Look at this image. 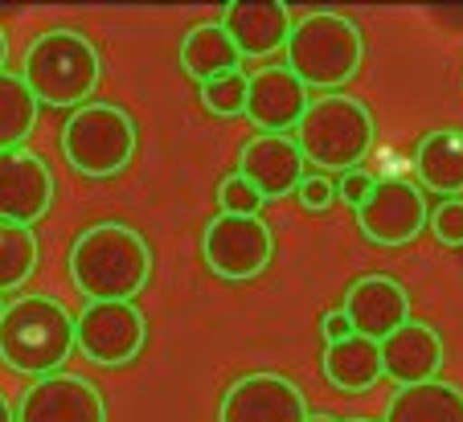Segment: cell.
<instances>
[{
  "instance_id": "cell-28",
  "label": "cell",
  "mask_w": 463,
  "mask_h": 422,
  "mask_svg": "<svg viewBox=\"0 0 463 422\" xmlns=\"http://www.w3.org/2000/svg\"><path fill=\"white\" fill-rule=\"evenodd\" d=\"M333 202H336V181H328V176H304V185H299V205H304L307 213H324Z\"/></svg>"
},
{
  "instance_id": "cell-7",
  "label": "cell",
  "mask_w": 463,
  "mask_h": 422,
  "mask_svg": "<svg viewBox=\"0 0 463 422\" xmlns=\"http://www.w3.org/2000/svg\"><path fill=\"white\" fill-rule=\"evenodd\" d=\"M275 255V234L267 218H234V213H218L202 234V258L218 279L246 283L259 279Z\"/></svg>"
},
{
  "instance_id": "cell-15",
  "label": "cell",
  "mask_w": 463,
  "mask_h": 422,
  "mask_svg": "<svg viewBox=\"0 0 463 422\" xmlns=\"http://www.w3.org/2000/svg\"><path fill=\"white\" fill-rule=\"evenodd\" d=\"M238 176H246L267 202L299 193L304 185V152L296 136H250L238 148Z\"/></svg>"
},
{
  "instance_id": "cell-17",
  "label": "cell",
  "mask_w": 463,
  "mask_h": 422,
  "mask_svg": "<svg viewBox=\"0 0 463 422\" xmlns=\"http://www.w3.org/2000/svg\"><path fill=\"white\" fill-rule=\"evenodd\" d=\"M443 336L435 333L422 320H411L402 324L390 341H382V365L385 378L398 389L406 386H427V381H439V370H443Z\"/></svg>"
},
{
  "instance_id": "cell-10",
  "label": "cell",
  "mask_w": 463,
  "mask_h": 422,
  "mask_svg": "<svg viewBox=\"0 0 463 422\" xmlns=\"http://www.w3.org/2000/svg\"><path fill=\"white\" fill-rule=\"evenodd\" d=\"M304 389L283 373H246L230 381L218 406V422H307Z\"/></svg>"
},
{
  "instance_id": "cell-24",
  "label": "cell",
  "mask_w": 463,
  "mask_h": 422,
  "mask_svg": "<svg viewBox=\"0 0 463 422\" xmlns=\"http://www.w3.org/2000/svg\"><path fill=\"white\" fill-rule=\"evenodd\" d=\"M246 95H250V79L242 70L222 74V79L202 87V107L218 119H234V115H246Z\"/></svg>"
},
{
  "instance_id": "cell-26",
  "label": "cell",
  "mask_w": 463,
  "mask_h": 422,
  "mask_svg": "<svg viewBox=\"0 0 463 422\" xmlns=\"http://www.w3.org/2000/svg\"><path fill=\"white\" fill-rule=\"evenodd\" d=\"M430 234H435L443 247H463V197L439 202L435 210H430Z\"/></svg>"
},
{
  "instance_id": "cell-3",
  "label": "cell",
  "mask_w": 463,
  "mask_h": 422,
  "mask_svg": "<svg viewBox=\"0 0 463 422\" xmlns=\"http://www.w3.org/2000/svg\"><path fill=\"white\" fill-rule=\"evenodd\" d=\"M365 62V33L353 17L333 9H312L296 21L288 42V70L307 90L341 95L345 82L357 79Z\"/></svg>"
},
{
  "instance_id": "cell-30",
  "label": "cell",
  "mask_w": 463,
  "mask_h": 422,
  "mask_svg": "<svg viewBox=\"0 0 463 422\" xmlns=\"http://www.w3.org/2000/svg\"><path fill=\"white\" fill-rule=\"evenodd\" d=\"M0 422H17V410L9 406V398L0 394Z\"/></svg>"
},
{
  "instance_id": "cell-11",
  "label": "cell",
  "mask_w": 463,
  "mask_h": 422,
  "mask_svg": "<svg viewBox=\"0 0 463 422\" xmlns=\"http://www.w3.org/2000/svg\"><path fill=\"white\" fill-rule=\"evenodd\" d=\"M17 422H107V402L90 378L61 370L21 394Z\"/></svg>"
},
{
  "instance_id": "cell-1",
  "label": "cell",
  "mask_w": 463,
  "mask_h": 422,
  "mask_svg": "<svg viewBox=\"0 0 463 422\" xmlns=\"http://www.w3.org/2000/svg\"><path fill=\"white\" fill-rule=\"evenodd\" d=\"M71 279L87 304H136L152 279L148 238L128 221H95L74 238Z\"/></svg>"
},
{
  "instance_id": "cell-19",
  "label": "cell",
  "mask_w": 463,
  "mask_h": 422,
  "mask_svg": "<svg viewBox=\"0 0 463 422\" xmlns=\"http://www.w3.org/2000/svg\"><path fill=\"white\" fill-rule=\"evenodd\" d=\"M320 370L328 378V386L345 389V394H365L385 378L382 344L369 341V336H349L341 344H324Z\"/></svg>"
},
{
  "instance_id": "cell-33",
  "label": "cell",
  "mask_w": 463,
  "mask_h": 422,
  "mask_svg": "<svg viewBox=\"0 0 463 422\" xmlns=\"http://www.w3.org/2000/svg\"><path fill=\"white\" fill-rule=\"evenodd\" d=\"M341 422H373V418H341Z\"/></svg>"
},
{
  "instance_id": "cell-20",
  "label": "cell",
  "mask_w": 463,
  "mask_h": 422,
  "mask_svg": "<svg viewBox=\"0 0 463 422\" xmlns=\"http://www.w3.org/2000/svg\"><path fill=\"white\" fill-rule=\"evenodd\" d=\"M238 62H242V53H238V45L230 42L222 21L193 25L189 33L181 37V70L189 74L197 87L222 79V74H238Z\"/></svg>"
},
{
  "instance_id": "cell-27",
  "label": "cell",
  "mask_w": 463,
  "mask_h": 422,
  "mask_svg": "<svg viewBox=\"0 0 463 422\" xmlns=\"http://www.w3.org/2000/svg\"><path fill=\"white\" fill-rule=\"evenodd\" d=\"M373 189H377V176L365 173V168H353V173H341V181H336V202L353 205V213H357Z\"/></svg>"
},
{
  "instance_id": "cell-4",
  "label": "cell",
  "mask_w": 463,
  "mask_h": 422,
  "mask_svg": "<svg viewBox=\"0 0 463 422\" xmlns=\"http://www.w3.org/2000/svg\"><path fill=\"white\" fill-rule=\"evenodd\" d=\"M21 79L42 107H87L103 79V58L79 29H45L29 42Z\"/></svg>"
},
{
  "instance_id": "cell-21",
  "label": "cell",
  "mask_w": 463,
  "mask_h": 422,
  "mask_svg": "<svg viewBox=\"0 0 463 422\" xmlns=\"http://www.w3.org/2000/svg\"><path fill=\"white\" fill-rule=\"evenodd\" d=\"M385 422H463V386L439 378L398 389L385 406Z\"/></svg>"
},
{
  "instance_id": "cell-5",
  "label": "cell",
  "mask_w": 463,
  "mask_h": 422,
  "mask_svg": "<svg viewBox=\"0 0 463 422\" xmlns=\"http://www.w3.org/2000/svg\"><path fill=\"white\" fill-rule=\"evenodd\" d=\"M304 160L328 173H353L373 148V115L353 95H320L296 127Z\"/></svg>"
},
{
  "instance_id": "cell-12",
  "label": "cell",
  "mask_w": 463,
  "mask_h": 422,
  "mask_svg": "<svg viewBox=\"0 0 463 422\" xmlns=\"http://www.w3.org/2000/svg\"><path fill=\"white\" fill-rule=\"evenodd\" d=\"M53 205V173L33 148L0 152V221L33 230Z\"/></svg>"
},
{
  "instance_id": "cell-8",
  "label": "cell",
  "mask_w": 463,
  "mask_h": 422,
  "mask_svg": "<svg viewBox=\"0 0 463 422\" xmlns=\"http://www.w3.org/2000/svg\"><path fill=\"white\" fill-rule=\"evenodd\" d=\"M74 336H79V352L87 361L119 370L140 357L144 341H148V320L136 304H87L74 320Z\"/></svg>"
},
{
  "instance_id": "cell-9",
  "label": "cell",
  "mask_w": 463,
  "mask_h": 422,
  "mask_svg": "<svg viewBox=\"0 0 463 422\" xmlns=\"http://www.w3.org/2000/svg\"><path fill=\"white\" fill-rule=\"evenodd\" d=\"M357 226L377 247H411L414 238L430 226L427 193H422V185L402 181V176L377 181L369 202L357 210Z\"/></svg>"
},
{
  "instance_id": "cell-25",
  "label": "cell",
  "mask_w": 463,
  "mask_h": 422,
  "mask_svg": "<svg viewBox=\"0 0 463 422\" xmlns=\"http://www.w3.org/2000/svg\"><path fill=\"white\" fill-rule=\"evenodd\" d=\"M262 202H267V197H262L259 189H254L246 176H238V173H230L226 181L218 185V205H222V213H234V218H259V213H262Z\"/></svg>"
},
{
  "instance_id": "cell-23",
  "label": "cell",
  "mask_w": 463,
  "mask_h": 422,
  "mask_svg": "<svg viewBox=\"0 0 463 422\" xmlns=\"http://www.w3.org/2000/svg\"><path fill=\"white\" fill-rule=\"evenodd\" d=\"M37 258H42V247L33 230L0 221V291L25 287L37 271Z\"/></svg>"
},
{
  "instance_id": "cell-18",
  "label": "cell",
  "mask_w": 463,
  "mask_h": 422,
  "mask_svg": "<svg viewBox=\"0 0 463 422\" xmlns=\"http://www.w3.org/2000/svg\"><path fill=\"white\" fill-rule=\"evenodd\" d=\"M414 173L422 193H439L443 202L463 197V132L459 127H435L414 148Z\"/></svg>"
},
{
  "instance_id": "cell-16",
  "label": "cell",
  "mask_w": 463,
  "mask_h": 422,
  "mask_svg": "<svg viewBox=\"0 0 463 422\" xmlns=\"http://www.w3.org/2000/svg\"><path fill=\"white\" fill-rule=\"evenodd\" d=\"M222 25L242 58H271V53L288 50L296 21L279 0H238L222 13Z\"/></svg>"
},
{
  "instance_id": "cell-34",
  "label": "cell",
  "mask_w": 463,
  "mask_h": 422,
  "mask_svg": "<svg viewBox=\"0 0 463 422\" xmlns=\"http://www.w3.org/2000/svg\"><path fill=\"white\" fill-rule=\"evenodd\" d=\"M5 308H9V304H0V320H5Z\"/></svg>"
},
{
  "instance_id": "cell-6",
  "label": "cell",
  "mask_w": 463,
  "mask_h": 422,
  "mask_svg": "<svg viewBox=\"0 0 463 422\" xmlns=\"http://www.w3.org/2000/svg\"><path fill=\"white\" fill-rule=\"evenodd\" d=\"M58 144L74 173L90 176V181H107V176H119L131 164L136 148H140V127L123 107L87 103L71 111V119L61 124Z\"/></svg>"
},
{
  "instance_id": "cell-22",
  "label": "cell",
  "mask_w": 463,
  "mask_h": 422,
  "mask_svg": "<svg viewBox=\"0 0 463 422\" xmlns=\"http://www.w3.org/2000/svg\"><path fill=\"white\" fill-rule=\"evenodd\" d=\"M37 95L29 90V82L21 74H0V152L25 148V140L37 127Z\"/></svg>"
},
{
  "instance_id": "cell-13",
  "label": "cell",
  "mask_w": 463,
  "mask_h": 422,
  "mask_svg": "<svg viewBox=\"0 0 463 422\" xmlns=\"http://www.w3.org/2000/svg\"><path fill=\"white\" fill-rule=\"evenodd\" d=\"M341 312L353 320V333L382 344L402 324H411V295L393 275H361L345 291Z\"/></svg>"
},
{
  "instance_id": "cell-14",
  "label": "cell",
  "mask_w": 463,
  "mask_h": 422,
  "mask_svg": "<svg viewBox=\"0 0 463 422\" xmlns=\"http://www.w3.org/2000/svg\"><path fill=\"white\" fill-rule=\"evenodd\" d=\"M312 98L307 87L288 66H262L250 74V95H246V119L259 127V136H288L299 127Z\"/></svg>"
},
{
  "instance_id": "cell-2",
  "label": "cell",
  "mask_w": 463,
  "mask_h": 422,
  "mask_svg": "<svg viewBox=\"0 0 463 422\" xmlns=\"http://www.w3.org/2000/svg\"><path fill=\"white\" fill-rule=\"evenodd\" d=\"M74 320L53 295H17L0 320V361L21 378H50L79 349Z\"/></svg>"
},
{
  "instance_id": "cell-32",
  "label": "cell",
  "mask_w": 463,
  "mask_h": 422,
  "mask_svg": "<svg viewBox=\"0 0 463 422\" xmlns=\"http://www.w3.org/2000/svg\"><path fill=\"white\" fill-rule=\"evenodd\" d=\"M307 422H341V418H336V414H312Z\"/></svg>"
},
{
  "instance_id": "cell-29",
  "label": "cell",
  "mask_w": 463,
  "mask_h": 422,
  "mask_svg": "<svg viewBox=\"0 0 463 422\" xmlns=\"http://www.w3.org/2000/svg\"><path fill=\"white\" fill-rule=\"evenodd\" d=\"M320 336H324V344H341V341H349V336H357V333H353V320L345 316V312H324L320 316Z\"/></svg>"
},
{
  "instance_id": "cell-31",
  "label": "cell",
  "mask_w": 463,
  "mask_h": 422,
  "mask_svg": "<svg viewBox=\"0 0 463 422\" xmlns=\"http://www.w3.org/2000/svg\"><path fill=\"white\" fill-rule=\"evenodd\" d=\"M5 62H9V37L0 29V74H5Z\"/></svg>"
}]
</instances>
